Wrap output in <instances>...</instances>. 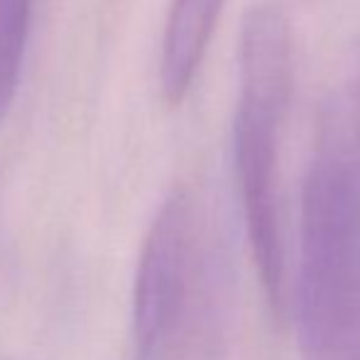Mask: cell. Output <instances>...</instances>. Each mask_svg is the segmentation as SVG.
<instances>
[{
    "label": "cell",
    "instance_id": "obj_1",
    "mask_svg": "<svg viewBox=\"0 0 360 360\" xmlns=\"http://www.w3.org/2000/svg\"><path fill=\"white\" fill-rule=\"evenodd\" d=\"M299 360H360V138L319 115L292 292Z\"/></svg>",
    "mask_w": 360,
    "mask_h": 360
},
{
    "label": "cell",
    "instance_id": "obj_2",
    "mask_svg": "<svg viewBox=\"0 0 360 360\" xmlns=\"http://www.w3.org/2000/svg\"><path fill=\"white\" fill-rule=\"evenodd\" d=\"M292 76V27L285 10L275 3L255 5L245 13L238 47L233 165L252 262L275 316H282L287 307L280 150Z\"/></svg>",
    "mask_w": 360,
    "mask_h": 360
},
{
    "label": "cell",
    "instance_id": "obj_3",
    "mask_svg": "<svg viewBox=\"0 0 360 360\" xmlns=\"http://www.w3.org/2000/svg\"><path fill=\"white\" fill-rule=\"evenodd\" d=\"M199 275V209L189 189H174L152 218L133 285L138 360H167L194 302Z\"/></svg>",
    "mask_w": 360,
    "mask_h": 360
},
{
    "label": "cell",
    "instance_id": "obj_4",
    "mask_svg": "<svg viewBox=\"0 0 360 360\" xmlns=\"http://www.w3.org/2000/svg\"><path fill=\"white\" fill-rule=\"evenodd\" d=\"M226 0H174L167 15L160 54V81L167 103L176 105L191 91Z\"/></svg>",
    "mask_w": 360,
    "mask_h": 360
},
{
    "label": "cell",
    "instance_id": "obj_5",
    "mask_svg": "<svg viewBox=\"0 0 360 360\" xmlns=\"http://www.w3.org/2000/svg\"><path fill=\"white\" fill-rule=\"evenodd\" d=\"M32 0H0V118L18 91L30 32Z\"/></svg>",
    "mask_w": 360,
    "mask_h": 360
},
{
    "label": "cell",
    "instance_id": "obj_6",
    "mask_svg": "<svg viewBox=\"0 0 360 360\" xmlns=\"http://www.w3.org/2000/svg\"><path fill=\"white\" fill-rule=\"evenodd\" d=\"M323 110L333 113V118L338 123H343L353 135L360 138V52L346 76V81L326 98Z\"/></svg>",
    "mask_w": 360,
    "mask_h": 360
}]
</instances>
